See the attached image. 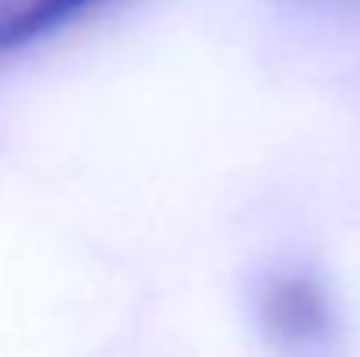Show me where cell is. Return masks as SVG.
Masks as SVG:
<instances>
[{
    "mask_svg": "<svg viewBox=\"0 0 360 357\" xmlns=\"http://www.w3.org/2000/svg\"><path fill=\"white\" fill-rule=\"evenodd\" d=\"M266 308H269V322L280 330V337L311 340L326 330V301L308 280L276 284Z\"/></svg>",
    "mask_w": 360,
    "mask_h": 357,
    "instance_id": "obj_2",
    "label": "cell"
},
{
    "mask_svg": "<svg viewBox=\"0 0 360 357\" xmlns=\"http://www.w3.org/2000/svg\"><path fill=\"white\" fill-rule=\"evenodd\" d=\"M105 0H7L0 4V53L32 46Z\"/></svg>",
    "mask_w": 360,
    "mask_h": 357,
    "instance_id": "obj_1",
    "label": "cell"
}]
</instances>
